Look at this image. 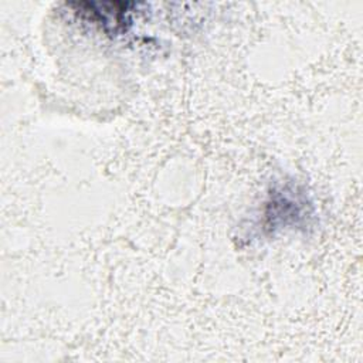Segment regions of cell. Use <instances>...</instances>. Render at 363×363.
<instances>
[{"label":"cell","instance_id":"1","mask_svg":"<svg viewBox=\"0 0 363 363\" xmlns=\"http://www.w3.org/2000/svg\"><path fill=\"white\" fill-rule=\"evenodd\" d=\"M71 6L78 7L81 14L88 16L92 21L116 31L118 28H125V24L129 23V7H132L133 3H74Z\"/></svg>","mask_w":363,"mask_h":363}]
</instances>
